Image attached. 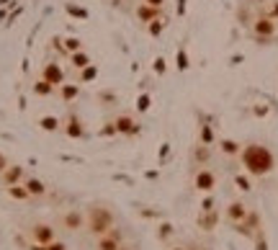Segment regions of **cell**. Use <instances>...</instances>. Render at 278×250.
<instances>
[{
  "mask_svg": "<svg viewBox=\"0 0 278 250\" xmlns=\"http://www.w3.org/2000/svg\"><path fill=\"white\" fill-rule=\"evenodd\" d=\"M23 178V171L18 168V165H8V168L0 173V183H3L6 188H11V186H18V181Z\"/></svg>",
  "mask_w": 278,
  "mask_h": 250,
  "instance_id": "cell-1",
  "label": "cell"
}]
</instances>
